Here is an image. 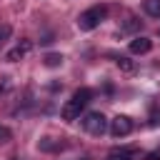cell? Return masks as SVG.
I'll list each match as a JSON object with an SVG mask.
<instances>
[{
    "instance_id": "9c48e42d",
    "label": "cell",
    "mask_w": 160,
    "mask_h": 160,
    "mask_svg": "<svg viewBox=\"0 0 160 160\" xmlns=\"http://www.w3.org/2000/svg\"><path fill=\"white\" fill-rule=\"evenodd\" d=\"M72 100H75V102H80V105L85 108V105H88V102L92 100V90H90V88H80V90H75Z\"/></svg>"
},
{
    "instance_id": "30bf717a",
    "label": "cell",
    "mask_w": 160,
    "mask_h": 160,
    "mask_svg": "<svg viewBox=\"0 0 160 160\" xmlns=\"http://www.w3.org/2000/svg\"><path fill=\"white\" fill-rule=\"evenodd\" d=\"M115 65H118L122 72H135V62H132L130 58H125V55H118V58H115Z\"/></svg>"
},
{
    "instance_id": "5b68a950",
    "label": "cell",
    "mask_w": 160,
    "mask_h": 160,
    "mask_svg": "<svg viewBox=\"0 0 160 160\" xmlns=\"http://www.w3.org/2000/svg\"><path fill=\"white\" fill-rule=\"evenodd\" d=\"M30 50H32V42H30V40H22V42H20L18 48L8 50V55H5V58H8L10 62H18V60H22V58H25V55H28Z\"/></svg>"
},
{
    "instance_id": "277c9868",
    "label": "cell",
    "mask_w": 160,
    "mask_h": 160,
    "mask_svg": "<svg viewBox=\"0 0 160 160\" xmlns=\"http://www.w3.org/2000/svg\"><path fill=\"white\" fill-rule=\"evenodd\" d=\"M130 52L132 55H145V52H150L152 50V40L150 38H142V35H138L135 40H130Z\"/></svg>"
},
{
    "instance_id": "6da1fadb",
    "label": "cell",
    "mask_w": 160,
    "mask_h": 160,
    "mask_svg": "<svg viewBox=\"0 0 160 160\" xmlns=\"http://www.w3.org/2000/svg\"><path fill=\"white\" fill-rule=\"evenodd\" d=\"M105 15H108V8L105 5H95V8H88L85 12H80L78 15V28L80 30H95L102 20H105Z\"/></svg>"
},
{
    "instance_id": "5bb4252c",
    "label": "cell",
    "mask_w": 160,
    "mask_h": 160,
    "mask_svg": "<svg viewBox=\"0 0 160 160\" xmlns=\"http://www.w3.org/2000/svg\"><path fill=\"white\" fill-rule=\"evenodd\" d=\"M145 160H160V150H152V152H148V155H145Z\"/></svg>"
},
{
    "instance_id": "4fadbf2b",
    "label": "cell",
    "mask_w": 160,
    "mask_h": 160,
    "mask_svg": "<svg viewBox=\"0 0 160 160\" xmlns=\"http://www.w3.org/2000/svg\"><path fill=\"white\" fill-rule=\"evenodd\" d=\"M142 28V20H138V18H128L125 22H122V30L125 32H135V30H140Z\"/></svg>"
},
{
    "instance_id": "e0dca14e",
    "label": "cell",
    "mask_w": 160,
    "mask_h": 160,
    "mask_svg": "<svg viewBox=\"0 0 160 160\" xmlns=\"http://www.w3.org/2000/svg\"><path fill=\"white\" fill-rule=\"evenodd\" d=\"M5 35H10V28H0V42H2Z\"/></svg>"
},
{
    "instance_id": "9a60e30c",
    "label": "cell",
    "mask_w": 160,
    "mask_h": 160,
    "mask_svg": "<svg viewBox=\"0 0 160 160\" xmlns=\"http://www.w3.org/2000/svg\"><path fill=\"white\" fill-rule=\"evenodd\" d=\"M8 88H10V82H8V78H2V80H0V92H5Z\"/></svg>"
},
{
    "instance_id": "8fae6325",
    "label": "cell",
    "mask_w": 160,
    "mask_h": 160,
    "mask_svg": "<svg viewBox=\"0 0 160 160\" xmlns=\"http://www.w3.org/2000/svg\"><path fill=\"white\" fill-rule=\"evenodd\" d=\"M42 62H45L48 68H60V65H62V55H60V52H48V55L42 58Z\"/></svg>"
},
{
    "instance_id": "7c38bea8",
    "label": "cell",
    "mask_w": 160,
    "mask_h": 160,
    "mask_svg": "<svg viewBox=\"0 0 160 160\" xmlns=\"http://www.w3.org/2000/svg\"><path fill=\"white\" fill-rule=\"evenodd\" d=\"M145 12L150 18H160V0H145Z\"/></svg>"
},
{
    "instance_id": "ba28073f",
    "label": "cell",
    "mask_w": 160,
    "mask_h": 160,
    "mask_svg": "<svg viewBox=\"0 0 160 160\" xmlns=\"http://www.w3.org/2000/svg\"><path fill=\"white\" fill-rule=\"evenodd\" d=\"M132 155H135L132 148H115V150H110L108 160H130Z\"/></svg>"
},
{
    "instance_id": "52a82bcc",
    "label": "cell",
    "mask_w": 160,
    "mask_h": 160,
    "mask_svg": "<svg viewBox=\"0 0 160 160\" xmlns=\"http://www.w3.org/2000/svg\"><path fill=\"white\" fill-rule=\"evenodd\" d=\"M38 148L45 150V152H55V150H62V142L60 140H52V138H40L38 140Z\"/></svg>"
},
{
    "instance_id": "2e32d148",
    "label": "cell",
    "mask_w": 160,
    "mask_h": 160,
    "mask_svg": "<svg viewBox=\"0 0 160 160\" xmlns=\"http://www.w3.org/2000/svg\"><path fill=\"white\" fill-rule=\"evenodd\" d=\"M0 138L8 140V138H10V130H8V128H0Z\"/></svg>"
},
{
    "instance_id": "ac0fdd59",
    "label": "cell",
    "mask_w": 160,
    "mask_h": 160,
    "mask_svg": "<svg viewBox=\"0 0 160 160\" xmlns=\"http://www.w3.org/2000/svg\"><path fill=\"white\" fill-rule=\"evenodd\" d=\"M10 160H18V158H10Z\"/></svg>"
},
{
    "instance_id": "3957f363",
    "label": "cell",
    "mask_w": 160,
    "mask_h": 160,
    "mask_svg": "<svg viewBox=\"0 0 160 160\" xmlns=\"http://www.w3.org/2000/svg\"><path fill=\"white\" fill-rule=\"evenodd\" d=\"M110 132H112V138H125V135H130V132H132V120H130L128 115H115V118L110 120Z\"/></svg>"
},
{
    "instance_id": "8992f818",
    "label": "cell",
    "mask_w": 160,
    "mask_h": 160,
    "mask_svg": "<svg viewBox=\"0 0 160 160\" xmlns=\"http://www.w3.org/2000/svg\"><path fill=\"white\" fill-rule=\"evenodd\" d=\"M80 110H82V105H80V102H75V100H68V102L62 105L60 115H62V120H78Z\"/></svg>"
},
{
    "instance_id": "7a4b0ae2",
    "label": "cell",
    "mask_w": 160,
    "mask_h": 160,
    "mask_svg": "<svg viewBox=\"0 0 160 160\" xmlns=\"http://www.w3.org/2000/svg\"><path fill=\"white\" fill-rule=\"evenodd\" d=\"M82 128L90 132V135H102L108 130V120L102 112H88L85 120H82Z\"/></svg>"
}]
</instances>
